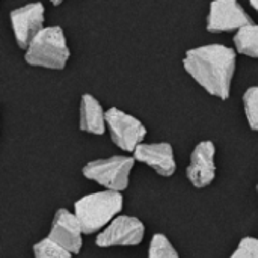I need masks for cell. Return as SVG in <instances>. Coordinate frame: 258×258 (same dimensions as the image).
I'll return each mask as SVG.
<instances>
[{
	"label": "cell",
	"mask_w": 258,
	"mask_h": 258,
	"mask_svg": "<svg viewBox=\"0 0 258 258\" xmlns=\"http://www.w3.org/2000/svg\"><path fill=\"white\" fill-rule=\"evenodd\" d=\"M11 27L17 44L27 48L33 36L44 27V6L42 3H29L11 11Z\"/></svg>",
	"instance_id": "cell-8"
},
{
	"label": "cell",
	"mask_w": 258,
	"mask_h": 258,
	"mask_svg": "<svg viewBox=\"0 0 258 258\" xmlns=\"http://www.w3.org/2000/svg\"><path fill=\"white\" fill-rule=\"evenodd\" d=\"M80 130L92 135L106 132V112L101 104L89 94L82 95L80 101Z\"/></svg>",
	"instance_id": "cell-12"
},
{
	"label": "cell",
	"mask_w": 258,
	"mask_h": 258,
	"mask_svg": "<svg viewBox=\"0 0 258 258\" xmlns=\"http://www.w3.org/2000/svg\"><path fill=\"white\" fill-rule=\"evenodd\" d=\"M124 206L121 192L103 190L82 197L74 204V216L79 221L83 234L101 231L113 218L119 215Z\"/></svg>",
	"instance_id": "cell-2"
},
{
	"label": "cell",
	"mask_w": 258,
	"mask_h": 258,
	"mask_svg": "<svg viewBox=\"0 0 258 258\" xmlns=\"http://www.w3.org/2000/svg\"><path fill=\"white\" fill-rule=\"evenodd\" d=\"M82 236L83 231L74 213L67 209H59L54 215L48 237L76 255L82 249Z\"/></svg>",
	"instance_id": "cell-9"
},
{
	"label": "cell",
	"mask_w": 258,
	"mask_h": 258,
	"mask_svg": "<svg viewBox=\"0 0 258 258\" xmlns=\"http://www.w3.org/2000/svg\"><path fill=\"white\" fill-rule=\"evenodd\" d=\"M50 2H51L53 5H60V3H62L63 0H50Z\"/></svg>",
	"instance_id": "cell-19"
},
{
	"label": "cell",
	"mask_w": 258,
	"mask_h": 258,
	"mask_svg": "<svg viewBox=\"0 0 258 258\" xmlns=\"http://www.w3.org/2000/svg\"><path fill=\"white\" fill-rule=\"evenodd\" d=\"M106 127L109 128L115 145L128 153H133L147 135V128L138 118L116 107L106 112Z\"/></svg>",
	"instance_id": "cell-6"
},
{
	"label": "cell",
	"mask_w": 258,
	"mask_h": 258,
	"mask_svg": "<svg viewBox=\"0 0 258 258\" xmlns=\"http://www.w3.org/2000/svg\"><path fill=\"white\" fill-rule=\"evenodd\" d=\"M33 257L35 258H71L73 254L65 248L57 245L50 237H45L33 245Z\"/></svg>",
	"instance_id": "cell-14"
},
{
	"label": "cell",
	"mask_w": 258,
	"mask_h": 258,
	"mask_svg": "<svg viewBox=\"0 0 258 258\" xmlns=\"http://www.w3.org/2000/svg\"><path fill=\"white\" fill-rule=\"evenodd\" d=\"M133 154H135V160L148 165L162 177H171L177 169L174 150L168 142H159V144L141 142L135 148Z\"/></svg>",
	"instance_id": "cell-11"
},
{
	"label": "cell",
	"mask_w": 258,
	"mask_h": 258,
	"mask_svg": "<svg viewBox=\"0 0 258 258\" xmlns=\"http://www.w3.org/2000/svg\"><path fill=\"white\" fill-rule=\"evenodd\" d=\"M70 57L63 30L57 26L42 27L26 48V62L33 67L62 70Z\"/></svg>",
	"instance_id": "cell-3"
},
{
	"label": "cell",
	"mask_w": 258,
	"mask_h": 258,
	"mask_svg": "<svg viewBox=\"0 0 258 258\" xmlns=\"http://www.w3.org/2000/svg\"><path fill=\"white\" fill-rule=\"evenodd\" d=\"M234 45L240 54L258 59V24L252 23L240 27L234 36Z\"/></svg>",
	"instance_id": "cell-13"
},
{
	"label": "cell",
	"mask_w": 258,
	"mask_h": 258,
	"mask_svg": "<svg viewBox=\"0 0 258 258\" xmlns=\"http://www.w3.org/2000/svg\"><path fill=\"white\" fill-rule=\"evenodd\" d=\"M135 166V157L113 156L109 159L92 160L82 169L85 178L98 183L107 190L122 192L128 187L130 172Z\"/></svg>",
	"instance_id": "cell-4"
},
{
	"label": "cell",
	"mask_w": 258,
	"mask_h": 258,
	"mask_svg": "<svg viewBox=\"0 0 258 258\" xmlns=\"http://www.w3.org/2000/svg\"><path fill=\"white\" fill-rule=\"evenodd\" d=\"M230 258H258V239L245 237Z\"/></svg>",
	"instance_id": "cell-17"
},
{
	"label": "cell",
	"mask_w": 258,
	"mask_h": 258,
	"mask_svg": "<svg viewBox=\"0 0 258 258\" xmlns=\"http://www.w3.org/2000/svg\"><path fill=\"white\" fill-rule=\"evenodd\" d=\"M243 104L249 127L258 132V86L249 88L243 94Z\"/></svg>",
	"instance_id": "cell-16"
},
{
	"label": "cell",
	"mask_w": 258,
	"mask_h": 258,
	"mask_svg": "<svg viewBox=\"0 0 258 258\" xmlns=\"http://www.w3.org/2000/svg\"><path fill=\"white\" fill-rule=\"evenodd\" d=\"M257 192H258V186H257Z\"/></svg>",
	"instance_id": "cell-20"
},
{
	"label": "cell",
	"mask_w": 258,
	"mask_h": 258,
	"mask_svg": "<svg viewBox=\"0 0 258 258\" xmlns=\"http://www.w3.org/2000/svg\"><path fill=\"white\" fill-rule=\"evenodd\" d=\"M249 3H251V6L258 12V0H249Z\"/></svg>",
	"instance_id": "cell-18"
},
{
	"label": "cell",
	"mask_w": 258,
	"mask_h": 258,
	"mask_svg": "<svg viewBox=\"0 0 258 258\" xmlns=\"http://www.w3.org/2000/svg\"><path fill=\"white\" fill-rule=\"evenodd\" d=\"M148 258H180V255L166 236L154 234L150 242Z\"/></svg>",
	"instance_id": "cell-15"
},
{
	"label": "cell",
	"mask_w": 258,
	"mask_h": 258,
	"mask_svg": "<svg viewBox=\"0 0 258 258\" xmlns=\"http://www.w3.org/2000/svg\"><path fill=\"white\" fill-rule=\"evenodd\" d=\"M145 227L133 216H116L113 218L97 236L95 243L100 248L113 246H136L144 240Z\"/></svg>",
	"instance_id": "cell-5"
},
{
	"label": "cell",
	"mask_w": 258,
	"mask_h": 258,
	"mask_svg": "<svg viewBox=\"0 0 258 258\" xmlns=\"http://www.w3.org/2000/svg\"><path fill=\"white\" fill-rule=\"evenodd\" d=\"M252 18L237 0H213L207 15V30L213 33L239 30L252 24Z\"/></svg>",
	"instance_id": "cell-7"
},
{
	"label": "cell",
	"mask_w": 258,
	"mask_h": 258,
	"mask_svg": "<svg viewBox=\"0 0 258 258\" xmlns=\"http://www.w3.org/2000/svg\"><path fill=\"white\" fill-rule=\"evenodd\" d=\"M187 178L195 187H206L215 180V144L210 141L200 142L190 157V163L186 169Z\"/></svg>",
	"instance_id": "cell-10"
},
{
	"label": "cell",
	"mask_w": 258,
	"mask_h": 258,
	"mask_svg": "<svg viewBox=\"0 0 258 258\" xmlns=\"http://www.w3.org/2000/svg\"><path fill=\"white\" fill-rule=\"evenodd\" d=\"M236 51L222 44H209L192 48L183 60L184 70L209 94L227 100L236 73Z\"/></svg>",
	"instance_id": "cell-1"
}]
</instances>
